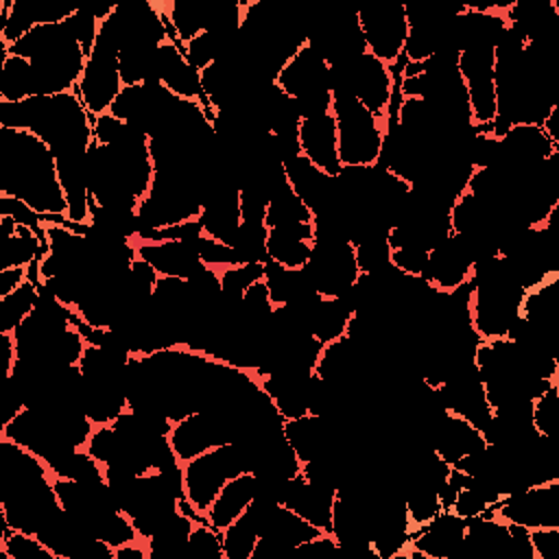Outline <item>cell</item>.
Instances as JSON below:
<instances>
[{"label": "cell", "mask_w": 559, "mask_h": 559, "mask_svg": "<svg viewBox=\"0 0 559 559\" xmlns=\"http://www.w3.org/2000/svg\"><path fill=\"white\" fill-rule=\"evenodd\" d=\"M0 194L24 201L41 223L68 214L55 155L31 131L0 127Z\"/></svg>", "instance_id": "6da1fadb"}, {"label": "cell", "mask_w": 559, "mask_h": 559, "mask_svg": "<svg viewBox=\"0 0 559 559\" xmlns=\"http://www.w3.org/2000/svg\"><path fill=\"white\" fill-rule=\"evenodd\" d=\"M92 120L76 92L0 103V127L31 131L55 157L85 155L94 142Z\"/></svg>", "instance_id": "7a4b0ae2"}, {"label": "cell", "mask_w": 559, "mask_h": 559, "mask_svg": "<svg viewBox=\"0 0 559 559\" xmlns=\"http://www.w3.org/2000/svg\"><path fill=\"white\" fill-rule=\"evenodd\" d=\"M2 50L31 61L35 96L74 92L87 61L66 24H39Z\"/></svg>", "instance_id": "3957f363"}, {"label": "cell", "mask_w": 559, "mask_h": 559, "mask_svg": "<svg viewBox=\"0 0 559 559\" xmlns=\"http://www.w3.org/2000/svg\"><path fill=\"white\" fill-rule=\"evenodd\" d=\"M330 111L336 122L341 166H376L380 162L386 124L343 90H334Z\"/></svg>", "instance_id": "277c9868"}, {"label": "cell", "mask_w": 559, "mask_h": 559, "mask_svg": "<svg viewBox=\"0 0 559 559\" xmlns=\"http://www.w3.org/2000/svg\"><path fill=\"white\" fill-rule=\"evenodd\" d=\"M111 13L100 20L98 37L74 90L92 118L107 114L122 90L118 63V31Z\"/></svg>", "instance_id": "5b68a950"}, {"label": "cell", "mask_w": 559, "mask_h": 559, "mask_svg": "<svg viewBox=\"0 0 559 559\" xmlns=\"http://www.w3.org/2000/svg\"><path fill=\"white\" fill-rule=\"evenodd\" d=\"M275 85L297 105L301 118L332 107V74L325 59L306 41L277 72Z\"/></svg>", "instance_id": "8992f818"}, {"label": "cell", "mask_w": 559, "mask_h": 559, "mask_svg": "<svg viewBox=\"0 0 559 559\" xmlns=\"http://www.w3.org/2000/svg\"><path fill=\"white\" fill-rule=\"evenodd\" d=\"M242 472H251L247 450L238 441L221 443L183 463V496L205 515L221 487Z\"/></svg>", "instance_id": "52a82bcc"}, {"label": "cell", "mask_w": 559, "mask_h": 559, "mask_svg": "<svg viewBox=\"0 0 559 559\" xmlns=\"http://www.w3.org/2000/svg\"><path fill=\"white\" fill-rule=\"evenodd\" d=\"M304 271L312 280L319 297L325 299H334L349 293L360 277L354 245L343 234L317 227L312 255Z\"/></svg>", "instance_id": "ba28073f"}, {"label": "cell", "mask_w": 559, "mask_h": 559, "mask_svg": "<svg viewBox=\"0 0 559 559\" xmlns=\"http://www.w3.org/2000/svg\"><path fill=\"white\" fill-rule=\"evenodd\" d=\"M332 92H349L365 109H369L378 120L386 124L391 114V100L395 94V79L391 66L365 52L347 66L330 68Z\"/></svg>", "instance_id": "9c48e42d"}, {"label": "cell", "mask_w": 559, "mask_h": 559, "mask_svg": "<svg viewBox=\"0 0 559 559\" xmlns=\"http://www.w3.org/2000/svg\"><path fill=\"white\" fill-rule=\"evenodd\" d=\"M456 70L465 85L474 129H487L498 116L496 103V44L476 41L459 50Z\"/></svg>", "instance_id": "30bf717a"}, {"label": "cell", "mask_w": 559, "mask_h": 559, "mask_svg": "<svg viewBox=\"0 0 559 559\" xmlns=\"http://www.w3.org/2000/svg\"><path fill=\"white\" fill-rule=\"evenodd\" d=\"M356 17L362 31L367 52L393 68L402 59L404 44L408 37L404 2H371L358 9Z\"/></svg>", "instance_id": "8fae6325"}, {"label": "cell", "mask_w": 559, "mask_h": 559, "mask_svg": "<svg viewBox=\"0 0 559 559\" xmlns=\"http://www.w3.org/2000/svg\"><path fill=\"white\" fill-rule=\"evenodd\" d=\"M493 518L526 528L559 526V478L507 493L491 511Z\"/></svg>", "instance_id": "7c38bea8"}, {"label": "cell", "mask_w": 559, "mask_h": 559, "mask_svg": "<svg viewBox=\"0 0 559 559\" xmlns=\"http://www.w3.org/2000/svg\"><path fill=\"white\" fill-rule=\"evenodd\" d=\"M236 439L229 417L221 411H197L175 421L168 432V443L183 465L210 448Z\"/></svg>", "instance_id": "4fadbf2b"}, {"label": "cell", "mask_w": 559, "mask_h": 559, "mask_svg": "<svg viewBox=\"0 0 559 559\" xmlns=\"http://www.w3.org/2000/svg\"><path fill=\"white\" fill-rule=\"evenodd\" d=\"M476 260V247L465 236L450 234L428 251L424 280L439 293H452L469 284Z\"/></svg>", "instance_id": "5bb4252c"}, {"label": "cell", "mask_w": 559, "mask_h": 559, "mask_svg": "<svg viewBox=\"0 0 559 559\" xmlns=\"http://www.w3.org/2000/svg\"><path fill=\"white\" fill-rule=\"evenodd\" d=\"M155 81L175 98L199 103L205 107L210 120L212 109L205 100L203 85H201V70H197L183 55V44L164 39L155 55Z\"/></svg>", "instance_id": "9a60e30c"}, {"label": "cell", "mask_w": 559, "mask_h": 559, "mask_svg": "<svg viewBox=\"0 0 559 559\" xmlns=\"http://www.w3.org/2000/svg\"><path fill=\"white\" fill-rule=\"evenodd\" d=\"M467 520L441 511L426 526L411 533L408 546L397 559H456L465 539Z\"/></svg>", "instance_id": "2e32d148"}, {"label": "cell", "mask_w": 559, "mask_h": 559, "mask_svg": "<svg viewBox=\"0 0 559 559\" xmlns=\"http://www.w3.org/2000/svg\"><path fill=\"white\" fill-rule=\"evenodd\" d=\"M336 498V487L308 480L297 474L284 480L280 489V504L301 515L306 522L317 526L323 533H330L332 526V507Z\"/></svg>", "instance_id": "e0dca14e"}, {"label": "cell", "mask_w": 559, "mask_h": 559, "mask_svg": "<svg viewBox=\"0 0 559 559\" xmlns=\"http://www.w3.org/2000/svg\"><path fill=\"white\" fill-rule=\"evenodd\" d=\"M297 142H299V153L308 162H312L319 170H323L330 177H336L341 173L343 166L338 159L336 122L332 111L301 118Z\"/></svg>", "instance_id": "ac0fdd59"}, {"label": "cell", "mask_w": 559, "mask_h": 559, "mask_svg": "<svg viewBox=\"0 0 559 559\" xmlns=\"http://www.w3.org/2000/svg\"><path fill=\"white\" fill-rule=\"evenodd\" d=\"M135 255L146 260L157 275L190 280L205 264L201 262L194 242L186 240H133Z\"/></svg>", "instance_id": "d6986e66"}, {"label": "cell", "mask_w": 559, "mask_h": 559, "mask_svg": "<svg viewBox=\"0 0 559 559\" xmlns=\"http://www.w3.org/2000/svg\"><path fill=\"white\" fill-rule=\"evenodd\" d=\"M0 269H28L46 251L44 234L0 214Z\"/></svg>", "instance_id": "ffe728a7"}, {"label": "cell", "mask_w": 559, "mask_h": 559, "mask_svg": "<svg viewBox=\"0 0 559 559\" xmlns=\"http://www.w3.org/2000/svg\"><path fill=\"white\" fill-rule=\"evenodd\" d=\"M258 491V476L253 472H242L238 476H231L218 491V496L214 498V502L210 504V509L205 511L207 522L223 531L225 526H229L238 515H242L247 511V507L253 502Z\"/></svg>", "instance_id": "44dd1931"}, {"label": "cell", "mask_w": 559, "mask_h": 559, "mask_svg": "<svg viewBox=\"0 0 559 559\" xmlns=\"http://www.w3.org/2000/svg\"><path fill=\"white\" fill-rule=\"evenodd\" d=\"M314 227L308 229H269L264 240L266 262L284 269H304L312 255Z\"/></svg>", "instance_id": "7402d4cb"}, {"label": "cell", "mask_w": 559, "mask_h": 559, "mask_svg": "<svg viewBox=\"0 0 559 559\" xmlns=\"http://www.w3.org/2000/svg\"><path fill=\"white\" fill-rule=\"evenodd\" d=\"M264 223L269 229H308L314 227V214L286 181L271 194Z\"/></svg>", "instance_id": "603a6c76"}, {"label": "cell", "mask_w": 559, "mask_h": 559, "mask_svg": "<svg viewBox=\"0 0 559 559\" xmlns=\"http://www.w3.org/2000/svg\"><path fill=\"white\" fill-rule=\"evenodd\" d=\"M35 96V76L28 59L2 50L0 103H20Z\"/></svg>", "instance_id": "cb8c5ba5"}, {"label": "cell", "mask_w": 559, "mask_h": 559, "mask_svg": "<svg viewBox=\"0 0 559 559\" xmlns=\"http://www.w3.org/2000/svg\"><path fill=\"white\" fill-rule=\"evenodd\" d=\"M50 469V476L57 478H68V480H79V483H98L105 480V467L85 450H68L52 461L46 463Z\"/></svg>", "instance_id": "d4e9b609"}, {"label": "cell", "mask_w": 559, "mask_h": 559, "mask_svg": "<svg viewBox=\"0 0 559 559\" xmlns=\"http://www.w3.org/2000/svg\"><path fill=\"white\" fill-rule=\"evenodd\" d=\"M39 301V284L24 280L13 293L0 299V332L13 334Z\"/></svg>", "instance_id": "484cf974"}, {"label": "cell", "mask_w": 559, "mask_h": 559, "mask_svg": "<svg viewBox=\"0 0 559 559\" xmlns=\"http://www.w3.org/2000/svg\"><path fill=\"white\" fill-rule=\"evenodd\" d=\"M223 555L225 559H251L258 544V522L251 515L249 507L223 531Z\"/></svg>", "instance_id": "4316f807"}, {"label": "cell", "mask_w": 559, "mask_h": 559, "mask_svg": "<svg viewBox=\"0 0 559 559\" xmlns=\"http://www.w3.org/2000/svg\"><path fill=\"white\" fill-rule=\"evenodd\" d=\"M531 428L542 439H559V382L533 397Z\"/></svg>", "instance_id": "83f0119b"}, {"label": "cell", "mask_w": 559, "mask_h": 559, "mask_svg": "<svg viewBox=\"0 0 559 559\" xmlns=\"http://www.w3.org/2000/svg\"><path fill=\"white\" fill-rule=\"evenodd\" d=\"M266 262H247L238 266H229L218 271V282H221V295L225 301H240L245 290L264 277Z\"/></svg>", "instance_id": "f1b7e54d"}, {"label": "cell", "mask_w": 559, "mask_h": 559, "mask_svg": "<svg viewBox=\"0 0 559 559\" xmlns=\"http://www.w3.org/2000/svg\"><path fill=\"white\" fill-rule=\"evenodd\" d=\"M183 559H225L223 555V533L214 528L207 520L194 522Z\"/></svg>", "instance_id": "f546056e"}, {"label": "cell", "mask_w": 559, "mask_h": 559, "mask_svg": "<svg viewBox=\"0 0 559 559\" xmlns=\"http://www.w3.org/2000/svg\"><path fill=\"white\" fill-rule=\"evenodd\" d=\"M354 249H356V262H358L360 275L380 273L391 266V247L386 242V231L358 240Z\"/></svg>", "instance_id": "4dcf8cb0"}, {"label": "cell", "mask_w": 559, "mask_h": 559, "mask_svg": "<svg viewBox=\"0 0 559 559\" xmlns=\"http://www.w3.org/2000/svg\"><path fill=\"white\" fill-rule=\"evenodd\" d=\"M391 266L404 275L411 277H426V266H428V251L417 249V247H400L391 249ZM426 282V280H424Z\"/></svg>", "instance_id": "1f68e13d"}, {"label": "cell", "mask_w": 559, "mask_h": 559, "mask_svg": "<svg viewBox=\"0 0 559 559\" xmlns=\"http://www.w3.org/2000/svg\"><path fill=\"white\" fill-rule=\"evenodd\" d=\"M531 546L535 559H559V526L531 528Z\"/></svg>", "instance_id": "d6a6232c"}, {"label": "cell", "mask_w": 559, "mask_h": 559, "mask_svg": "<svg viewBox=\"0 0 559 559\" xmlns=\"http://www.w3.org/2000/svg\"><path fill=\"white\" fill-rule=\"evenodd\" d=\"M26 280V269H0V299L13 293Z\"/></svg>", "instance_id": "836d02e7"}]
</instances>
